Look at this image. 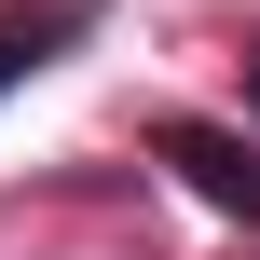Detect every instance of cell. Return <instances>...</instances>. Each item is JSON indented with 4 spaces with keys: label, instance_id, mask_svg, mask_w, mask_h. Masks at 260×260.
Returning <instances> with one entry per match:
<instances>
[{
    "label": "cell",
    "instance_id": "obj_2",
    "mask_svg": "<svg viewBox=\"0 0 260 260\" xmlns=\"http://www.w3.org/2000/svg\"><path fill=\"white\" fill-rule=\"evenodd\" d=\"M82 27H96V0H55V14H27V27H0V96H14V82H41V69H55V55H69Z\"/></svg>",
    "mask_w": 260,
    "mask_h": 260
},
{
    "label": "cell",
    "instance_id": "obj_3",
    "mask_svg": "<svg viewBox=\"0 0 260 260\" xmlns=\"http://www.w3.org/2000/svg\"><path fill=\"white\" fill-rule=\"evenodd\" d=\"M247 110H260V69H247Z\"/></svg>",
    "mask_w": 260,
    "mask_h": 260
},
{
    "label": "cell",
    "instance_id": "obj_1",
    "mask_svg": "<svg viewBox=\"0 0 260 260\" xmlns=\"http://www.w3.org/2000/svg\"><path fill=\"white\" fill-rule=\"evenodd\" d=\"M151 151L178 165V192L192 206H219V219H260V151L233 123H151Z\"/></svg>",
    "mask_w": 260,
    "mask_h": 260
}]
</instances>
